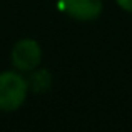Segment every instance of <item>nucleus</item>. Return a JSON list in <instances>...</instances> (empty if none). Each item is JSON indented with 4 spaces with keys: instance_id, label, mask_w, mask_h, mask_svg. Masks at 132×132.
<instances>
[{
    "instance_id": "f257e3e1",
    "label": "nucleus",
    "mask_w": 132,
    "mask_h": 132,
    "mask_svg": "<svg viewBox=\"0 0 132 132\" xmlns=\"http://www.w3.org/2000/svg\"><path fill=\"white\" fill-rule=\"evenodd\" d=\"M29 80L15 70L0 72V110L13 112L23 105L29 94Z\"/></svg>"
},
{
    "instance_id": "f03ea898",
    "label": "nucleus",
    "mask_w": 132,
    "mask_h": 132,
    "mask_svg": "<svg viewBox=\"0 0 132 132\" xmlns=\"http://www.w3.org/2000/svg\"><path fill=\"white\" fill-rule=\"evenodd\" d=\"M10 59L19 72H32L42 62V48L37 40L22 39L13 45Z\"/></svg>"
},
{
    "instance_id": "7ed1b4c3",
    "label": "nucleus",
    "mask_w": 132,
    "mask_h": 132,
    "mask_svg": "<svg viewBox=\"0 0 132 132\" xmlns=\"http://www.w3.org/2000/svg\"><path fill=\"white\" fill-rule=\"evenodd\" d=\"M60 9L77 20H94L102 12V0H60Z\"/></svg>"
},
{
    "instance_id": "20e7f679",
    "label": "nucleus",
    "mask_w": 132,
    "mask_h": 132,
    "mask_svg": "<svg viewBox=\"0 0 132 132\" xmlns=\"http://www.w3.org/2000/svg\"><path fill=\"white\" fill-rule=\"evenodd\" d=\"M50 84H52V75L45 69L32 70V75L29 77V89H32L35 94H42L50 87Z\"/></svg>"
},
{
    "instance_id": "39448f33",
    "label": "nucleus",
    "mask_w": 132,
    "mask_h": 132,
    "mask_svg": "<svg viewBox=\"0 0 132 132\" xmlns=\"http://www.w3.org/2000/svg\"><path fill=\"white\" fill-rule=\"evenodd\" d=\"M116 2L120 9H124L126 12H132V0H116Z\"/></svg>"
}]
</instances>
